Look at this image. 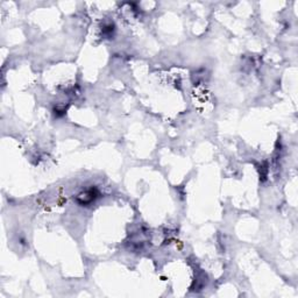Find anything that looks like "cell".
<instances>
[{
    "label": "cell",
    "mask_w": 298,
    "mask_h": 298,
    "mask_svg": "<svg viewBox=\"0 0 298 298\" xmlns=\"http://www.w3.org/2000/svg\"><path fill=\"white\" fill-rule=\"evenodd\" d=\"M98 195H99L98 190L93 189V187H90V189L82 190V191L77 193L76 202L82 206H89L90 204L95 203V200L97 199Z\"/></svg>",
    "instance_id": "1"
}]
</instances>
